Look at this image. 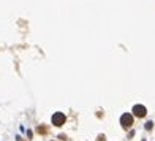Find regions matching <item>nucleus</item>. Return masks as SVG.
Instances as JSON below:
<instances>
[{"label":"nucleus","mask_w":155,"mask_h":141,"mask_svg":"<svg viewBox=\"0 0 155 141\" xmlns=\"http://www.w3.org/2000/svg\"><path fill=\"white\" fill-rule=\"evenodd\" d=\"M133 112H135V116H138V117H144L147 111L143 105H135V106H133Z\"/></svg>","instance_id":"obj_3"},{"label":"nucleus","mask_w":155,"mask_h":141,"mask_svg":"<svg viewBox=\"0 0 155 141\" xmlns=\"http://www.w3.org/2000/svg\"><path fill=\"white\" fill-rule=\"evenodd\" d=\"M52 124L57 125V127L63 125L65 124V114H63V112H55V114L52 116Z\"/></svg>","instance_id":"obj_2"},{"label":"nucleus","mask_w":155,"mask_h":141,"mask_svg":"<svg viewBox=\"0 0 155 141\" xmlns=\"http://www.w3.org/2000/svg\"><path fill=\"white\" fill-rule=\"evenodd\" d=\"M152 125H153L152 122H147V124H146V129H147V130H150V129H152Z\"/></svg>","instance_id":"obj_4"},{"label":"nucleus","mask_w":155,"mask_h":141,"mask_svg":"<svg viewBox=\"0 0 155 141\" xmlns=\"http://www.w3.org/2000/svg\"><path fill=\"white\" fill-rule=\"evenodd\" d=\"M120 124H122L124 129H130L131 124H133V116L128 114V112H127V114H124V116L120 117Z\"/></svg>","instance_id":"obj_1"}]
</instances>
